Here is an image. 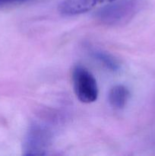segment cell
Here are the masks:
<instances>
[{"instance_id": "obj_4", "label": "cell", "mask_w": 155, "mask_h": 156, "mask_svg": "<svg viewBox=\"0 0 155 156\" xmlns=\"http://www.w3.org/2000/svg\"><path fill=\"white\" fill-rule=\"evenodd\" d=\"M115 1L117 0H63L58 9L62 15L74 16Z\"/></svg>"}, {"instance_id": "obj_3", "label": "cell", "mask_w": 155, "mask_h": 156, "mask_svg": "<svg viewBox=\"0 0 155 156\" xmlns=\"http://www.w3.org/2000/svg\"><path fill=\"white\" fill-rule=\"evenodd\" d=\"M53 132L47 125L35 122L29 127L23 144L24 155H44L51 146Z\"/></svg>"}, {"instance_id": "obj_2", "label": "cell", "mask_w": 155, "mask_h": 156, "mask_svg": "<svg viewBox=\"0 0 155 156\" xmlns=\"http://www.w3.org/2000/svg\"><path fill=\"white\" fill-rule=\"evenodd\" d=\"M73 88L77 98L84 104L97 100L99 94L97 80L92 73L81 65H76L71 71Z\"/></svg>"}, {"instance_id": "obj_5", "label": "cell", "mask_w": 155, "mask_h": 156, "mask_svg": "<svg viewBox=\"0 0 155 156\" xmlns=\"http://www.w3.org/2000/svg\"><path fill=\"white\" fill-rule=\"evenodd\" d=\"M130 98V91L127 87L117 85L112 87L108 94V101L112 108L120 110L125 108Z\"/></svg>"}, {"instance_id": "obj_1", "label": "cell", "mask_w": 155, "mask_h": 156, "mask_svg": "<svg viewBox=\"0 0 155 156\" xmlns=\"http://www.w3.org/2000/svg\"><path fill=\"white\" fill-rule=\"evenodd\" d=\"M141 9L139 0H117L101 6L95 12L99 23L107 27H118L130 22Z\"/></svg>"}, {"instance_id": "obj_6", "label": "cell", "mask_w": 155, "mask_h": 156, "mask_svg": "<svg viewBox=\"0 0 155 156\" xmlns=\"http://www.w3.org/2000/svg\"><path fill=\"white\" fill-rule=\"evenodd\" d=\"M88 52L93 59L107 69L112 72H117L120 69L119 60L110 53L95 47H89Z\"/></svg>"}, {"instance_id": "obj_7", "label": "cell", "mask_w": 155, "mask_h": 156, "mask_svg": "<svg viewBox=\"0 0 155 156\" xmlns=\"http://www.w3.org/2000/svg\"><path fill=\"white\" fill-rule=\"evenodd\" d=\"M25 1H27V0H0V7L9 5L18 4V3L24 2Z\"/></svg>"}]
</instances>
